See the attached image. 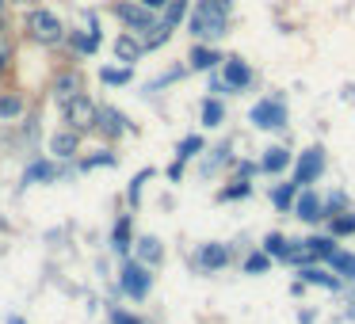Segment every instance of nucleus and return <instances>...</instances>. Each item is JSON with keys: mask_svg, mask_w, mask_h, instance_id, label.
<instances>
[{"mask_svg": "<svg viewBox=\"0 0 355 324\" xmlns=\"http://www.w3.org/2000/svg\"><path fill=\"white\" fill-rule=\"evenodd\" d=\"M126 233H130V225L119 222V225H115V248H119V252H126Z\"/></svg>", "mask_w": 355, "mask_h": 324, "instance_id": "obj_30", "label": "nucleus"}, {"mask_svg": "<svg viewBox=\"0 0 355 324\" xmlns=\"http://www.w3.org/2000/svg\"><path fill=\"white\" fill-rule=\"evenodd\" d=\"M298 217H302V222H317V217H321V199H317V195H309V191H302Z\"/></svg>", "mask_w": 355, "mask_h": 324, "instance_id": "obj_13", "label": "nucleus"}, {"mask_svg": "<svg viewBox=\"0 0 355 324\" xmlns=\"http://www.w3.org/2000/svg\"><path fill=\"white\" fill-rule=\"evenodd\" d=\"M50 149H54L58 156H73V153H77V130H65V134H58V138L50 141Z\"/></svg>", "mask_w": 355, "mask_h": 324, "instance_id": "obj_15", "label": "nucleus"}, {"mask_svg": "<svg viewBox=\"0 0 355 324\" xmlns=\"http://www.w3.org/2000/svg\"><path fill=\"white\" fill-rule=\"evenodd\" d=\"M119 19H123L126 27H134V31H149V27L157 24L153 19V12L146 8V4H130V0H123V4H119Z\"/></svg>", "mask_w": 355, "mask_h": 324, "instance_id": "obj_5", "label": "nucleus"}, {"mask_svg": "<svg viewBox=\"0 0 355 324\" xmlns=\"http://www.w3.org/2000/svg\"><path fill=\"white\" fill-rule=\"evenodd\" d=\"M248 80H252V73H248L245 62H225V84L230 88H245Z\"/></svg>", "mask_w": 355, "mask_h": 324, "instance_id": "obj_12", "label": "nucleus"}, {"mask_svg": "<svg viewBox=\"0 0 355 324\" xmlns=\"http://www.w3.org/2000/svg\"><path fill=\"white\" fill-rule=\"evenodd\" d=\"M302 282H313V286H324V290H336V275H324V271H317V267H306L302 271Z\"/></svg>", "mask_w": 355, "mask_h": 324, "instance_id": "obj_16", "label": "nucleus"}, {"mask_svg": "<svg viewBox=\"0 0 355 324\" xmlns=\"http://www.w3.org/2000/svg\"><path fill=\"white\" fill-rule=\"evenodd\" d=\"M123 290L130 294V298H146V294H149V271L141 267V263H126V271H123Z\"/></svg>", "mask_w": 355, "mask_h": 324, "instance_id": "obj_6", "label": "nucleus"}, {"mask_svg": "<svg viewBox=\"0 0 355 324\" xmlns=\"http://www.w3.org/2000/svg\"><path fill=\"white\" fill-rule=\"evenodd\" d=\"M8 62H12V46H8L4 39H0V73L8 69Z\"/></svg>", "mask_w": 355, "mask_h": 324, "instance_id": "obj_32", "label": "nucleus"}, {"mask_svg": "<svg viewBox=\"0 0 355 324\" xmlns=\"http://www.w3.org/2000/svg\"><path fill=\"white\" fill-rule=\"evenodd\" d=\"M130 69H103V84H126Z\"/></svg>", "mask_w": 355, "mask_h": 324, "instance_id": "obj_24", "label": "nucleus"}, {"mask_svg": "<svg viewBox=\"0 0 355 324\" xmlns=\"http://www.w3.org/2000/svg\"><path fill=\"white\" fill-rule=\"evenodd\" d=\"M332 233H336V237H344V233H355V217H336V222H332Z\"/></svg>", "mask_w": 355, "mask_h": 324, "instance_id": "obj_29", "label": "nucleus"}, {"mask_svg": "<svg viewBox=\"0 0 355 324\" xmlns=\"http://www.w3.org/2000/svg\"><path fill=\"white\" fill-rule=\"evenodd\" d=\"M225 16H230V0H202L191 16V35H199V39L225 35Z\"/></svg>", "mask_w": 355, "mask_h": 324, "instance_id": "obj_1", "label": "nucleus"}, {"mask_svg": "<svg viewBox=\"0 0 355 324\" xmlns=\"http://www.w3.org/2000/svg\"><path fill=\"white\" fill-rule=\"evenodd\" d=\"M245 195H248V183H237L230 191H222V199H245Z\"/></svg>", "mask_w": 355, "mask_h": 324, "instance_id": "obj_33", "label": "nucleus"}, {"mask_svg": "<svg viewBox=\"0 0 355 324\" xmlns=\"http://www.w3.org/2000/svg\"><path fill=\"white\" fill-rule=\"evenodd\" d=\"M199 263H202L207 271L225 267V263H230V248H225V244H207V248L199 252Z\"/></svg>", "mask_w": 355, "mask_h": 324, "instance_id": "obj_9", "label": "nucleus"}, {"mask_svg": "<svg viewBox=\"0 0 355 324\" xmlns=\"http://www.w3.org/2000/svg\"><path fill=\"white\" fill-rule=\"evenodd\" d=\"M141 50H146V46H141L138 39H130V35H123V39L115 42V54H119V62H126V65H134V62H138V57H141Z\"/></svg>", "mask_w": 355, "mask_h": 324, "instance_id": "obj_11", "label": "nucleus"}, {"mask_svg": "<svg viewBox=\"0 0 355 324\" xmlns=\"http://www.w3.org/2000/svg\"><path fill=\"white\" fill-rule=\"evenodd\" d=\"M252 123H256V126H263V130H271V126H283V123H286L283 103H271V100L256 103V107H252Z\"/></svg>", "mask_w": 355, "mask_h": 324, "instance_id": "obj_7", "label": "nucleus"}, {"mask_svg": "<svg viewBox=\"0 0 355 324\" xmlns=\"http://www.w3.org/2000/svg\"><path fill=\"white\" fill-rule=\"evenodd\" d=\"M0 4H4V0H0Z\"/></svg>", "mask_w": 355, "mask_h": 324, "instance_id": "obj_37", "label": "nucleus"}, {"mask_svg": "<svg viewBox=\"0 0 355 324\" xmlns=\"http://www.w3.org/2000/svg\"><path fill=\"white\" fill-rule=\"evenodd\" d=\"M286 149H268V156H263V172H283L286 168Z\"/></svg>", "mask_w": 355, "mask_h": 324, "instance_id": "obj_18", "label": "nucleus"}, {"mask_svg": "<svg viewBox=\"0 0 355 324\" xmlns=\"http://www.w3.org/2000/svg\"><path fill=\"white\" fill-rule=\"evenodd\" d=\"M96 126H100V130L107 134V138H119V134L126 130V118L119 115L115 107H103V111H96Z\"/></svg>", "mask_w": 355, "mask_h": 324, "instance_id": "obj_8", "label": "nucleus"}, {"mask_svg": "<svg viewBox=\"0 0 355 324\" xmlns=\"http://www.w3.org/2000/svg\"><path fill=\"white\" fill-rule=\"evenodd\" d=\"M202 123H207V126H218V123H222V103L207 100V107H202Z\"/></svg>", "mask_w": 355, "mask_h": 324, "instance_id": "obj_22", "label": "nucleus"}, {"mask_svg": "<svg viewBox=\"0 0 355 324\" xmlns=\"http://www.w3.org/2000/svg\"><path fill=\"white\" fill-rule=\"evenodd\" d=\"M138 255H141L146 263H161V255H164L161 240H157V237H141V240H138Z\"/></svg>", "mask_w": 355, "mask_h": 324, "instance_id": "obj_14", "label": "nucleus"}, {"mask_svg": "<svg viewBox=\"0 0 355 324\" xmlns=\"http://www.w3.org/2000/svg\"><path fill=\"white\" fill-rule=\"evenodd\" d=\"M199 149H202V141H199V138H187L184 145H180V164H184L187 156H195V153H199Z\"/></svg>", "mask_w": 355, "mask_h": 324, "instance_id": "obj_27", "label": "nucleus"}, {"mask_svg": "<svg viewBox=\"0 0 355 324\" xmlns=\"http://www.w3.org/2000/svg\"><path fill=\"white\" fill-rule=\"evenodd\" d=\"M19 111H24V103L16 96H0V118H16Z\"/></svg>", "mask_w": 355, "mask_h": 324, "instance_id": "obj_19", "label": "nucleus"}, {"mask_svg": "<svg viewBox=\"0 0 355 324\" xmlns=\"http://www.w3.org/2000/svg\"><path fill=\"white\" fill-rule=\"evenodd\" d=\"M141 4H146V8L153 12V8H164V4H168V0H141Z\"/></svg>", "mask_w": 355, "mask_h": 324, "instance_id": "obj_35", "label": "nucleus"}, {"mask_svg": "<svg viewBox=\"0 0 355 324\" xmlns=\"http://www.w3.org/2000/svg\"><path fill=\"white\" fill-rule=\"evenodd\" d=\"M184 8H187L184 0H168V16H164V19H161V24H168V27H176V24H180V16H184Z\"/></svg>", "mask_w": 355, "mask_h": 324, "instance_id": "obj_23", "label": "nucleus"}, {"mask_svg": "<svg viewBox=\"0 0 355 324\" xmlns=\"http://www.w3.org/2000/svg\"><path fill=\"white\" fill-rule=\"evenodd\" d=\"M263 267H268V255H248L245 271H252V275H256V271H263Z\"/></svg>", "mask_w": 355, "mask_h": 324, "instance_id": "obj_31", "label": "nucleus"}, {"mask_svg": "<svg viewBox=\"0 0 355 324\" xmlns=\"http://www.w3.org/2000/svg\"><path fill=\"white\" fill-rule=\"evenodd\" d=\"M329 260H332V267H336V271H344V275H355V255H344V252H332Z\"/></svg>", "mask_w": 355, "mask_h": 324, "instance_id": "obj_21", "label": "nucleus"}, {"mask_svg": "<svg viewBox=\"0 0 355 324\" xmlns=\"http://www.w3.org/2000/svg\"><path fill=\"white\" fill-rule=\"evenodd\" d=\"M263 248H268V255H283L286 252V240L279 237V233H271V237L263 240Z\"/></svg>", "mask_w": 355, "mask_h": 324, "instance_id": "obj_25", "label": "nucleus"}, {"mask_svg": "<svg viewBox=\"0 0 355 324\" xmlns=\"http://www.w3.org/2000/svg\"><path fill=\"white\" fill-rule=\"evenodd\" d=\"M65 123H69V130H92L96 126V107L85 100V96H73L69 103H65Z\"/></svg>", "mask_w": 355, "mask_h": 324, "instance_id": "obj_2", "label": "nucleus"}, {"mask_svg": "<svg viewBox=\"0 0 355 324\" xmlns=\"http://www.w3.org/2000/svg\"><path fill=\"white\" fill-rule=\"evenodd\" d=\"M306 248H309L313 255H324V260H329V255L336 252V248H332V240H324V237H309V240H306Z\"/></svg>", "mask_w": 355, "mask_h": 324, "instance_id": "obj_20", "label": "nucleus"}, {"mask_svg": "<svg viewBox=\"0 0 355 324\" xmlns=\"http://www.w3.org/2000/svg\"><path fill=\"white\" fill-rule=\"evenodd\" d=\"M8 324H24V321H19V316H8Z\"/></svg>", "mask_w": 355, "mask_h": 324, "instance_id": "obj_36", "label": "nucleus"}, {"mask_svg": "<svg viewBox=\"0 0 355 324\" xmlns=\"http://www.w3.org/2000/svg\"><path fill=\"white\" fill-rule=\"evenodd\" d=\"M111 324H141L138 316H130V313H123V309H119V313H111Z\"/></svg>", "mask_w": 355, "mask_h": 324, "instance_id": "obj_34", "label": "nucleus"}, {"mask_svg": "<svg viewBox=\"0 0 355 324\" xmlns=\"http://www.w3.org/2000/svg\"><path fill=\"white\" fill-rule=\"evenodd\" d=\"M27 27H31V35L42 42V46H54V42H62V24H58L50 12H31Z\"/></svg>", "mask_w": 355, "mask_h": 324, "instance_id": "obj_3", "label": "nucleus"}, {"mask_svg": "<svg viewBox=\"0 0 355 324\" xmlns=\"http://www.w3.org/2000/svg\"><path fill=\"white\" fill-rule=\"evenodd\" d=\"M324 172V153L321 149H306V153H302V161H298V168H294V183H313L317 176H321Z\"/></svg>", "mask_w": 355, "mask_h": 324, "instance_id": "obj_4", "label": "nucleus"}, {"mask_svg": "<svg viewBox=\"0 0 355 324\" xmlns=\"http://www.w3.org/2000/svg\"><path fill=\"white\" fill-rule=\"evenodd\" d=\"M54 96L62 103H69L73 96H80V77H77V73H62V77L54 80Z\"/></svg>", "mask_w": 355, "mask_h": 324, "instance_id": "obj_10", "label": "nucleus"}, {"mask_svg": "<svg viewBox=\"0 0 355 324\" xmlns=\"http://www.w3.org/2000/svg\"><path fill=\"white\" fill-rule=\"evenodd\" d=\"M54 176V168H50V164H35L31 172H27V183H35V179H50Z\"/></svg>", "mask_w": 355, "mask_h": 324, "instance_id": "obj_28", "label": "nucleus"}, {"mask_svg": "<svg viewBox=\"0 0 355 324\" xmlns=\"http://www.w3.org/2000/svg\"><path fill=\"white\" fill-rule=\"evenodd\" d=\"M214 62H222L214 50H207V46H195V50H191V65H195V69H210Z\"/></svg>", "mask_w": 355, "mask_h": 324, "instance_id": "obj_17", "label": "nucleus"}, {"mask_svg": "<svg viewBox=\"0 0 355 324\" xmlns=\"http://www.w3.org/2000/svg\"><path fill=\"white\" fill-rule=\"evenodd\" d=\"M294 187H298V183H286V187H279V191H275V206H291V202H294Z\"/></svg>", "mask_w": 355, "mask_h": 324, "instance_id": "obj_26", "label": "nucleus"}]
</instances>
